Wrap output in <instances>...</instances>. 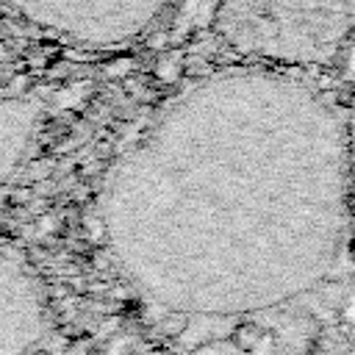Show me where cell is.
Here are the masks:
<instances>
[{"label": "cell", "instance_id": "6", "mask_svg": "<svg viewBox=\"0 0 355 355\" xmlns=\"http://www.w3.org/2000/svg\"><path fill=\"white\" fill-rule=\"evenodd\" d=\"M8 78H6V69H3V61H0V83H6Z\"/></svg>", "mask_w": 355, "mask_h": 355}, {"label": "cell", "instance_id": "1", "mask_svg": "<svg viewBox=\"0 0 355 355\" xmlns=\"http://www.w3.org/2000/svg\"><path fill=\"white\" fill-rule=\"evenodd\" d=\"M103 250L153 311L222 322L355 261L347 100L316 69L241 58L166 94L108 164Z\"/></svg>", "mask_w": 355, "mask_h": 355}, {"label": "cell", "instance_id": "2", "mask_svg": "<svg viewBox=\"0 0 355 355\" xmlns=\"http://www.w3.org/2000/svg\"><path fill=\"white\" fill-rule=\"evenodd\" d=\"M219 36L241 58L322 69L355 36V0H222Z\"/></svg>", "mask_w": 355, "mask_h": 355}, {"label": "cell", "instance_id": "4", "mask_svg": "<svg viewBox=\"0 0 355 355\" xmlns=\"http://www.w3.org/2000/svg\"><path fill=\"white\" fill-rule=\"evenodd\" d=\"M44 125V105L31 89L0 83V191L33 153Z\"/></svg>", "mask_w": 355, "mask_h": 355}, {"label": "cell", "instance_id": "3", "mask_svg": "<svg viewBox=\"0 0 355 355\" xmlns=\"http://www.w3.org/2000/svg\"><path fill=\"white\" fill-rule=\"evenodd\" d=\"M180 0H0L19 28L78 50H119L166 22Z\"/></svg>", "mask_w": 355, "mask_h": 355}, {"label": "cell", "instance_id": "5", "mask_svg": "<svg viewBox=\"0 0 355 355\" xmlns=\"http://www.w3.org/2000/svg\"><path fill=\"white\" fill-rule=\"evenodd\" d=\"M347 139H349V194H352V227H355V92L347 100Z\"/></svg>", "mask_w": 355, "mask_h": 355}]
</instances>
